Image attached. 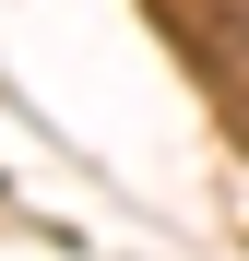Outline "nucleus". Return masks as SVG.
Listing matches in <instances>:
<instances>
[{
    "instance_id": "obj_1",
    "label": "nucleus",
    "mask_w": 249,
    "mask_h": 261,
    "mask_svg": "<svg viewBox=\"0 0 249 261\" xmlns=\"http://www.w3.org/2000/svg\"><path fill=\"white\" fill-rule=\"evenodd\" d=\"M190 48L226 60V71H249V0H190Z\"/></svg>"
}]
</instances>
